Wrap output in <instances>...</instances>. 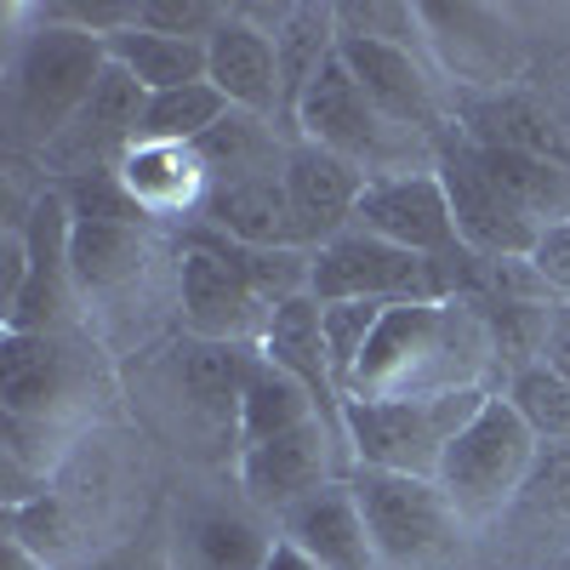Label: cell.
Masks as SVG:
<instances>
[{
  "label": "cell",
  "mask_w": 570,
  "mask_h": 570,
  "mask_svg": "<svg viewBox=\"0 0 570 570\" xmlns=\"http://www.w3.org/2000/svg\"><path fill=\"white\" fill-rule=\"evenodd\" d=\"M234 18V7H217V0H142L137 7V29H155L171 40H200L212 46V35Z\"/></svg>",
  "instance_id": "4dcf8cb0"
},
{
  "label": "cell",
  "mask_w": 570,
  "mask_h": 570,
  "mask_svg": "<svg viewBox=\"0 0 570 570\" xmlns=\"http://www.w3.org/2000/svg\"><path fill=\"white\" fill-rule=\"evenodd\" d=\"M485 365H497V354L473 303H394L348 376V400H422L451 389H485Z\"/></svg>",
  "instance_id": "6da1fadb"
},
{
  "label": "cell",
  "mask_w": 570,
  "mask_h": 570,
  "mask_svg": "<svg viewBox=\"0 0 570 570\" xmlns=\"http://www.w3.org/2000/svg\"><path fill=\"white\" fill-rule=\"evenodd\" d=\"M177 308L188 337L240 343V348H263V331L274 320V308L240 279V268L206 246H183L177 257Z\"/></svg>",
  "instance_id": "30bf717a"
},
{
  "label": "cell",
  "mask_w": 570,
  "mask_h": 570,
  "mask_svg": "<svg viewBox=\"0 0 570 570\" xmlns=\"http://www.w3.org/2000/svg\"><path fill=\"white\" fill-rule=\"evenodd\" d=\"M434 171L445 183V200H451V217H456V240L485 257V263H508V257H531L542 228L531 217H519V206L491 183L485 160L473 142H440L434 149Z\"/></svg>",
  "instance_id": "9c48e42d"
},
{
  "label": "cell",
  "mask_w": 570,
  "mask_h": 570,
  "mask_svg": "<svg viewBox=\"0 0 570 570\" xmlns=\"http://www.w3.org/2000/svg\"><path fill=\"white\" fill-rule=\"evenodd\" d=\"M348 485L360 497L383 570H456L462 564V513L440 491V480L354 468Z\"/></svg>",
  "instance_id": "5b68a950"
},
{
  "label": "cell",
  "mask_w": 570,
  "mask_h": 570,
  "mask_svg": "<svg viewBox=\"0 0 570 570\" xmlns=\"http://www.w3.org/2000/svg\"><path fill=\"white\" fill-rule=\"evenodd\" d=\"M206 80L228 98V109H246V115L279 120L285 86H279L274 35L257 29L240 7H234V18H228V23L212 35V46H206Z\"/></svg>",
  "instance_id": "ac0fdd59"
},
{
  "label": "cell",
  "mask_w": 570,
  "mask_h": 570,
  "mask_svg": "<svg viewBox=\"0 0 570 570\" xmlns=\"http://www.w3.org/2000/svg\"><path fill=\"white\" fill-rule=\"evenodd\" d=\"M292 131L297 142H320V149L354 160L365 177H405V171H434V166H411L405 155L416 149V131H400L394 120L376 115V104L365 98V86L354 80V69L343 63V52H331L320 63V75L308 80V91L292 109Z\"/></svg>",
  "instance_id": "8992f818"
},
{
  "label": "cell",
  "mask_w": 570,
  "mask_h": 570,
  "mask_svg": "<svg viewBox=\"0 0 570 570\" xmlns=\"http://www.w3.org/2000/svg\"><path fill=\"white\" fill-rule=\"evenodd\" d=\"M228 115V98L212 80L177 86V91H155L149 109H142V131L137 142H177V149H195V142Z\"/></svg>",
  "instance_id": "83f0119b"
},
{
  "label": "cell",
  "mask_w": 570,
  "mask_h": 570,
  "mask_svg": "<svg viewBox=\"0 0 570 570\" xmlns=\"http://www.w3.org/2000/svg\"><path fill=\"white\" fill-rule=\"evenodd\" d=\"M257 348L240 343H206V337H183L171 348V383L188 400V411L234 428L240 434V394H246V371H252Z\"/></svg>",
  "instance_id": "44dd1931"
},
{
  "label": "cell",
  "mask_w": 570,
  "mask_h": 570,
  "mask_svg": "<svg viewBox=\"0 0 570 570\" xmlns=\"http://www.w3.org/2000/svg\"><path fill=\"white\" fill-rule=\"evenodd\" d=\"M263 354H268L285 376H297V383L314 394L325 428L348 445V434H343L348 400H343V389H337V376H331L325 337H320V303H314V297H297V303H279V308H274V320H268V331H263Z\"/></svg>",
  "instance_id": "ffe728a7"
},
{
  "label": "cell",
  "mask_w": 570,
  "mask_h": 570,
  "mask_svg": "<svg viewBox=\"0 0 570 570\" xmlns=\"http://www.w3.org/2000/svg\"><path fill=\"white\" fill-rule=\"evenodd\" d=\"M98 348L69 331H7L0 337V411H7V451L29 440H69L75 416H86L98 376Z\"/></svg>",
  "instance_id": "7a4b0ae2"
},
{
  "label": "cell",
  "mask_w": 570,
  "mask_h": 570,
  "mask_svg": "<svg viewBox=\"0 0 570 570\" xmlns=\"http://www.w3.org/2000/svg\"><path fill=\"white\" fill-rule=\"evenodd\" d=\"M0 570H52V564H46L29 542H18V537L7 531V542H0Z\"/></svg>",
  "instance_id": "8d00e7d4"
},
{
  "label": "cell",
  "mask_w": 570,
  "mask_h": 570,
  "mask_svg": "<svg viewBox=\"0 0 570 570\" xmlns=\"http://www.w3.org/2000/svg\"><path fill=\"white\" fill-rule=\"evenodd\" d=\"M394 303H320V337H325V360H331V376H337V389L348 400V376L371 343V331L383 325Z\"/></svg>",
  "instance_id": "f1b7e54d"
},
{
  "label": "cell",
  "mask_w": 570,
  "mask_h": 570,
  "mask_svg": "<svg viewBox=\"0 0 570 570\" xmlns=\"http://www.w3.org/2000/svg\"><path fill=\"white\" fill-rule=\"evenodd\" d=\"M104 69H109V40L40 12V23L18 40L12 69H7V109H12L18 137L46 149L80 115Z\"/></svg>",
  "instance_id": "3957f363"
},
{
  "label": "cell",
  "mask_w": 570,
  "mask_h": 570,
  "mask_svg": "<svg viewBox=\"0 0 570 570\" xmlns=\"http://www.w3.org/2000/svg\"><path fill=\"white\" fill-rule=\"evenodd\" d=\"M542 365H548L553 376H564V383H570V303H559V308H553V320H548Z\"/></svg>",
  "instance_id": "d590c367"
},
{
  "label": "cell",
  "mask_w": 570,
  "mask_h": 570,
  "mask_svg": "<svg viewBox=\"0 0 570 570\" xmlns=\"http://www.w3.org/2000/svg\"><path fill=\"white\" fill-rule=\"evenodd\" d=\"M480 149V142H473ZM491 183L519 206V217H531L537 228L570 223V166L548 155H519V149H480Z\"/></svg>",
  "instance_id": "484cf974"
},
{
  "label": "cell",
  "mask_w": 570,
  "mask_h": 570,
  "mask_svg": "<svg viewBox=\"0 0 570 570\" xmlns=\"http://www.w3.org/2000/svg\"><path fill=\"white\" fill-rule=\"evenodd\" d=\"M279 542V525H268L263 508L240 502H195L177 519L171 564L177 570H263Z\"/></svg>",
  "instance_id": "5bb4252c"
},
{
  "label": "cell",
  "mask_w": 570,
  "mask_h": 570,
  "mask_svg": "<svg viewBox=\"0 0 570 570\" xmlns=\"http://www.w3.org/2000/svg\"><path fill=\"white\" fill-rule=\"evenodd\" d=\"M274 525H279L285 542H297L320 570H383V559H376V542H371V525H365L360 497H354L348 480L320 485V491L303 497L297 508H285Z\"/></svg>",
  "instance_id": "2e32d148"
},
{
  "label": "cell",
  "mask_w": 570,
  "mask_h": 570,
  "mask_svg": "<svg viewBox=\"0 0 570 570\" xmlns=\"http://www.w3.org/2000/svg\"><path fill=\"white\" fill-rule=\"evenodd\" d=\"M195 155H200V166H206L212 188L285 171V149L274 142V120L246 115V109H228V115H223V120L195 142Z\"/></svg>",
  "instance_id": "d4e9b609"
},
{
  "label": "cell",
  "mask_w": 570,
  "mask_h": 570,
  "mask_svg": "<svg viewBox=\"0 0 570 570\" xmlns=\"http://www.w3.org/2000/svg\"><path fill=\"white\" fill-rule=\"evenodd\" d=\"M142 109H149V91H142L120 63H109L98 75V86H91V98L80 104V115L40 149L46 171H58L69 183L120 171V160L131 155V142L142 131Z\"/></svg>",
  "instance_id": "ba28073f"
},
{
  "label": "cell",
  "mask_w": 570,
  "mask_h": 570,
  "mask_svg": "<svg viewBox=\"0 0 570 570\" xmlns=\"http://www.w3.org/2000/svg\"><path fill=\"white\" fill-rule=\"evenodd\" d=\"M263 570H320V564H314V559H308V553H303V548H297V542H285V537H279V542H274V553H268V564H263Z\"/></svg>",
  "instance_id": "74e56055"
},
{
  "label": "cell",
  "mask_w": 570,
  "mask_h": 570,
  "mask_svg": "<svg viewBox=\"0 0 570 570\" xmlns=\"http://www.w3.org/2000/svg\"><path fill=\"white\" fill-rule=\"evenodd\" d=\"M109 63H120L142 91H177V86H195L206 80V46L200 40H171L155 29H120L109 35Z\"/></svg>",
  "instance_id": "4316f807"
},
{
  "label": "cell",
  "mask_w": 570,
  "mask_h": 570,
  "mask_svg": "<svg viewBox=\"0 0 570 570\" xmlns=\"http://www.w3.org/2000/svg\"><path fill=\"white\" fill-rule=\"evenodd\" d=\"M337 52H343V63L354 69V80L365 86V98L376 104V115H383V120H394L400 131H416V137H434L440 131L434 80L422 75V63L411 58V46H383V40L343 35Z\"/></svg>",
  "instance_id": "e0dca14e"
},
{
  "label": "cell",
  "mask_w": 570,
  "mask_h": 570,
  "mask_svg": "<svg viewBox=\"0 0 570 570\" xmlns=\"http://www.w3.org/2000/svg\"><path fill=\"white\" fill-rule=\"evenodd\" d=\"M200 228L223 234L234 246H257V252H285L303 246L292 200H285V171L274 177H246V183H223L200 206ZM308 252V246H303Z\"/></svg>",
  "instance_id": "d6986e66"
},
{
  "label": "cell",
  "mask_w": 570,
  "mask_h": 570,
  "mask_svg": "<svg viewBox=\"0 0 570 570\" xmlns=\"http://www.w3.org/2000/svg\"><path fill=\"white\" fill-rule=\"evenodd\" d=\"M354 228L376 234V240H389V246H405L416 257H445V252L462 246L440 171L371 177L365 195H360V212H354Z\"/></svg>",
  "instance_id": "8fae6325"
},
{
  "label": "cell",
  "mask_w": 570,
  "mask_h": 570,
  "mask_svg": "<svg viewBox=\"0 0 570 570\" xmlns=\"http://www.w3.org/2000/svg\"><path fill=\"white\" fill-rule=\"evenodd\" d=\"M508 400L519 405V416L537 428V440L570 445V383H564V376H553L548 365H531V371L513 376Z\"/></svg>",
  "instance_id": "f546056e"
},
{
  "label": "cell",
  "mask_w": 570,
  "mask_h": 570,
  "mask_svg": "<svg viewBox=\"0 0 570 570\" xmlns=\"http://www.w3.org/2000/svg\"><path fill=\"white\" fill-rule=\"evenodd\" d=\"M365 183L371 177L354 160L320 149V142H292L285 149V200H292V217H297V234L308 252L331 246L337 234L354 228Z\"/></svg>",
  "instance_id": "4fadbf2b"
},
{
  "label": "cell",
  "mask_w": 570,
  "mask_h": 570,
  "mask_svg": "<svg viewBox=\"0 0 570 570\" xmlns=\"http://www.w3.org/2000/svg\"><path fill=\"white\" fill-rule=\"evenodd\" d=\"M519 502L537 508V513H553V519L570 513V445H542V456L531 468L525 491H519Z\"/></svg>",
  "instance_id": "1f68e13d"
},
{
  "label": "cell",
  "mask_w": 570,
  "mask_h": 570,
  "mask_svg": "<svg viewBox=\"0 0 570 570\" xmlns=\"http://www.w3.org/2000/svg\"><path fill=\"white\" fill-rule=\"evenodd\" d=\"M120 188L149 212V217H177V212H195L212 195V177L200 166L195 149H177V142H131V155L120 160Z\"/></svg>",
  "instance_id": "7402d4cb"
},
{
  "label": "cell",
  "mask_w": 570,
  "mask_h": 570,
  "mask_svg": "<svg viewBox=\"0 0 570 570\" xmlns=\"http://www.w3.org/2000/svg\"><path fill=\"white\" fill-rule=\"evenodd\" d=\"M149 217H75L69 212V263L86 292H115L142 268Z\"/></svg>",
  "instance_id": "603a6c76"
},
{
  "label": "cell",
  "mask_w": 570,
  "mask_h": 570,
  "mask_svg": "<svg viewBox=\"0 0 570 570\" xmlns=\"http://www.w3.org/2000/svg\"><path fill=\"white\" fill-rule=\"evenodd\" d=\"M491 394L497 389H451V394H422V400H348V411H343L348 456H354V468L440 480L451 440L480 416V405Z\"/></svg>",
  "instance_id": "277c9868"
},
{
  "label": "cell",
  "mask_w": 570,
  "mask_h": 570,
  "mask_svg": "<svg viewBox=\"0 0 570 570\" xmlns=\"http://www.w3.org/2000/svg\"><path fill=\"white\" fill-rule=\"evenodd\" d=\"M171 570H177V564H171Z\"/></svg>",
  "instance_id": "f35d334b"
},
{
  "label": "cell",
  "mask_w": 570,
  "mask_h": 570,
  "mask_svg": "<svg viewBox=\"0 0 570 570\" xmlns=\"http://www.w3.org/2000/svg\"><path fill=\"white\" fill-rule=\"evenodd\" d=\"M337 434L325 422H308L297 434H279V440H263V445H246L240 451V491L252 508H263L268 519H279L285 508H297L303 497H314L320 485L343 480L337 473Z\"/></svg>",
  "instance_id": "7c38bea8"
},
{
  "label": "cell",
  "mask_w": 570,
  "mask_h": 570,
  "mask_svg": "<svg viewBox=\"0 0 570 570\" xmlns=\"http://www.w3.org/2000/svg\"><path fill=\"white\" fill-rule=\"evenodd\" d=\"M23 240H29V279L23 297L7 314V331H63L69 320V200L63 195H40L23 217Z\"/></svg>",
  "instance_id": "9a60e30c"
},
{
  "label": "cell",
  "mask_w": 570,
  "mask_h": 570,
  "mask_svg": "<svg viewBox=\"0 0 570 570\" xmlns=\"http://www.w3.org/2000/svg\"><path fill=\"white\" fill-rule=\"evenodd\" d=\"M531 268L548 279V292H553V297L570 303V223L542 228V240H537V252H531Z\"/></svg>",
  "instance_id": "836d02e7"
},
{
  "label": "cell",
  "mask_w": 570,
  "mask_h": 570,
  "mask_svg": "<svg viewBox=\"0 0 570 570\" xmlns=\"http://www.w3.org/2000/svg\"><path fill=\"white\" fill-rule=\"evenodd\" d=\"M308 422H325L314 394L257 348V360L246 371V394H240V434H234L240 451L263 445V440H279V434H297V428H308Z\"/></svg>",
  "instance_id": "cb8c5ba5"
},
{
  "label": "cell",
  "mask_w": 570,
  "mask_h": 570,
  "mask_svg": "<svg viewBox=\"0 0 570 570\" xmlns=\"http://www.w3.org/2000/svg\"><path fill=\"white\" fill-rule=\"evenodd\" d=\"M416 7H337V29L343 35H360V40H383V46H411V29H416Z\"/></svg>",
  "instance_id": "d6a6232c"
},
{
  "label": "cell",
  "mask_w": 570,
  "mask_h": 570,
  "mask_svg": "<svg viewBox=\"0 0 570 570\" xmlns=\"http://www.w3.org/2000/svg\"><path fill=\"white\" fill-rule=\"evenodd\" d=\"M69 570H171V564L160 559L155 542H120V548H104L91 559H75Z\"/></svg>",
  "instance_id": "e575fe53"
},
{
  "label": "cell",
  "mask_w": 570,
  "mask_h": 570,
  "mask_svg": "<svg viewBox=\"0 0 570 570\" xmlns=\"http://www.w3.org/2000/svg\"><path fill=\"white\" fill-rule=\"evenodd\" d=\"M537 456H542L537 428L519 416V405L508 394H491L480 405V416L451 440V451L440 462V491L456 502L462 519L502 513L508 502H519Z\"/></svg>",
  "instance_id": "52a82bcc"
}]
</instances>
